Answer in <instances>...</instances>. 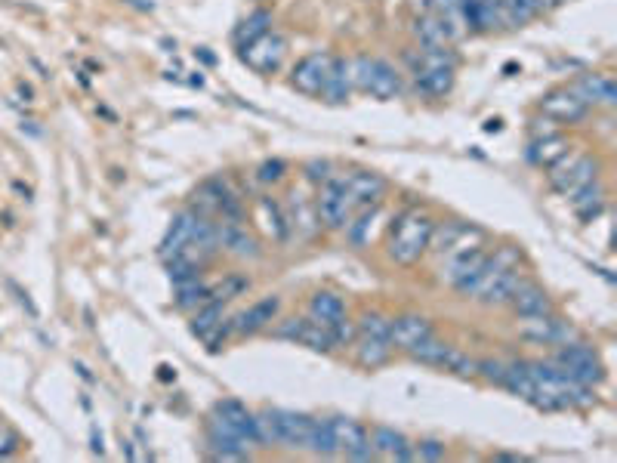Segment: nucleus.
Masks as SVG:
<instances>
[{"mask_svg": "<svg viewBox=\"0 0 617 463\" xmlns=\"http://www.w3.org/2000/svg\"><path fill=\"white\" fill-rule=\"evenodd\" d=\"M531 368V380H534V396L528 405H534L537 411H584L596 405V389L571 380L568 374H562L550 359L537 362L528 359Z\"/></svg>", "mask_w": 617, "mask_h": 463, "instance_id": "1", "label": "nucleus"}, {"mask_svg": "<svg viewBox=\"0 0 617 463\" xmlns=\"http://www.w3.org/2000/svg\"><path fill=\"white\" fill-rule=\"evenodd\" d=\"M522 275V251L516 244H500L494 254L485 257V266L479 269L466 300H476L488 309H500L510 303Z\"/></svg>", "mask_w": 617, "mask_h": 463, "instance_id": "2", "label": "nucleus"}, {"mask_svg": "<svg viewBox=\"0 0 617 463\" xmlns=\"http://www.w3.org/2000/svg\"><path fill=\"white\" fill-rule=\"evenodd\" d=\"M435 220L420 207L402 210L389 226V241L386 254L398 266H417L429 254V238H432Z\"/></svg>", "mask_w": 617, "mask_h": 463, "instance_id": "3", "label": "nucleus"}, {"mask_svg": "<svg viewBox=\"0 0 617 463\" xmlns=\"http://www.w3.org/2000/svg\"><path fill=\"white\" fill-rule=\"evenodd\" d=\"M352 352L355 362L365 371H377L392 362V340H389V315L380 309H365L355 322V337H352Z\"/></svg>", "mask_w": 617, "mask_h": 463, "instance_id": "4", "label": "nucleus"}, {"mask_svg": "<svg viewBox=\"0 0 617 463\" xmlns=\"http://www.w3.org/2000/svg\"><path fill=\"white\" fill-rule=\"evenodd\" d=\"M411 75L420 93L448 96L457 81V53L451 47H420L408 56Z\"/></svg>", "mask_w": 617, "mask_h": 463, "instance_id": "5", "label": "nucleus"}, {"mask_svg": "<svg viewBox=\"0 0 617 463\" xmlns=\"http://www.w3.org/2000/svg\"><path fill=\"white\" fill-rule=\"evenodd\" d=\"M312 430V414L303 411H287V408H263L257 411V436L263 448H290V451H306Z\"/></svg>", "mask_w": 617, "mask_h": 463, "instance_id": "6", "label": "nucleus"}, {"mask_svg": "<svg viewBox=\"0 0 617 463\" xmlns=\"http://www.w3.org/2000/svg\"><path fill=\"white\" fill-rule=\"evenodd\" d=\"M352 87L377 102H392L405 90L402 75H398V68L392 62L365 53L352 59Z\"/></svg>", "mask_w": 617, "mask_h": 463, "instance_id": "7", "label": "nucleus"}, {"mask_svg": "<svg viewBox=\"0 0 617 463\" xmlns=\"http://www.w3.org/2000/svg\"><path fill=\"white\" fill-rule=\"evenodd\" d=\"M550 362H553L562 374H568L571 380L584 383V386H593V389L602 386L605 377H608L599 349L590 346V343H584L580 337H577V340H568V343H562V346H556L553 355H550Z\"/></svg>", "mask_w": 617, "mask_h": 463, "instance_id": "8", "label": "nucleus"}, {"mask_svg": "<svg viewBox=\"0 0 617 463\" xmlns=\"http://www.w3.org/2000/svg\"><path fill=\"white\" fill-rule=\"evenodd\" d=\"M204 430H213V433H223L229 439H238V442H247L250 448L260 445V436H257V411H250L244 402L238 399H220L213 405L210 417H207V426Z\"/></svg>", "mask_w": 617, "mask_h": 463, "instance_id": "9", "label": "nucleus"}, {"mask_svg": "<svg viewBox=\"0 0 617 463\" xmlns=\"http://www.w3.org/2000/svg\"><path fill=\"white\" fill-rule=\"evenodd\" d=\"M593 180H599V158H593L590 152H568L550 167V186L562 198H571Z\"/></svg>", "mask_w": 617, "mask_h": 463, "instance_id": "10", "label": "nucleus"}, {"mask_svg": "<svg viewBox=\"0 0 617 463\" xmlns=\"http://www.w3.org/2000/svg\"><path fill=\"white\" fill-rule=\"evenodd\" d=\"M485 257H488V251H485L482 244H476V247H460V251L442 257L439 281L448 284V288H454L460 297H466L469 288H473L479 269L485 266Z\"/></svg>", "mask_w": 617, "mask_h": 463, "instance_id": "11", "label": "nucleus"}, {"mask_svg": "<svg viewBox=\"0 0 617 463\" xmlns=\"http://www.w3.org/2000/svg\"><path fill=\"white\" fill-rule=\"evenodd\" d=\"M516 334L519 340L531 343V346H562L568 340H577V328L568 322V318L556 315V312H547V315H531V318H519L516 325Z\"/></svg>", "mask_w": 617, "mask_h": 463, "instance_id": "12", "label": "nucleus"}, {"mask_svg": "<svg viewBox=\"0 0 617 463\" xmlns=\"http://www.w3.org/2000/svg\"><path fill=\"white\" fill-rule=\"evenodd\" d=\"M272 337L278 340H290V343H300L312 352H334L337 349V340L334 334L318 325L312 315H290V318H281L275 328H269Z\"/></svg>", "mask_w": 617, "mask_h": 463, "instance_id": "13", "label": "nucleus"}, {"mask_svg": "<svg viewBox=\"0 0 617 463\" xmlns=\"http://www.w3.org/2000/svg\"><path fill=\"white\" fill-rule=\"evenodd\" d=\"M315 210H318V223L328 232H340L349 217H352V204L346 195V183L343 176L334 173L331 180H324L315 192Z\"/></svg>", "mask_w": 617, "mask_h": 463, "instance_id": "14", "label": "nucleus"}, {"mask_svg": "<svg viewBox=\"0 0 617 463\" xmlns=\"http://www.w3.org/2000/svg\"><path fill=\"white\" fill-rule=\"evenodd\" d=\"M309 315L315 318L318 325H324V328L334 334L337 346H349V343H352L355 325L349 322V312H346L343 297H337L334 291H318V294H312V300H309Z\"/></svg>", "mask_w": 617, "mask_h": 463, "instance_id": "15", "label": "nucleus"}, {"mask_svg": "<svg viewBox=\"0 0 617 463\" xmlns=\"http://www.w3.org/2000/svg\"><path fill=\"white\" fill-rule=\"evenodd\" d=\"M331 62H334V53L328 50L306 53L294 68H290V87L309 99H321L324 84H328V75H331Z\"/></svg>", "mask_w": 617, "mask_h": 463, "instance_id": "16", "label": "nucleus"}, {"mask_svg": "<svg viewBox=\"0 0 617 463\" xmlns=\"http://www.w3.org/2000/svg\"><path fill=\"white\" fill-rule=\"evenodd\" d=\"M284 56H287V41H284V34H278L275 28H269L266 34H260L257 41H250L247 47L238 50V59L250 71H257V75H272V71H278Z\"/></svg>", "mask_w": 617, "mask_h": 463, "instance_id": "17", "label": "nucleus"}, {"mask_svg": "<svg viewBox=\"0 0 617 463\" xmlns=\"http://www.w3.org/2000/svg\"><path fill=\"white\" fill-rule=\"evenodd\" d=\"M537 112H540V118L553 121L556 127H571V124L587 121L593 109L571 87H559V90H550L537 102Z\"/></svg>", "mask_w": 617, "mask_h": 463, "instance_id": "18", "label": "nucleus"}, {"mask_svg": "<svg viewBox=\"0 0 617 463\" xmlns=\"http://www.w3.org/2000/svg\"><path fill=\"white\" fill-rule=\"evenodd\" d=\"M485 241V232L473 223H463V220H448V223H435L432 238H429V251L435 257H448L460 247H476Z\"/></svg>", "mask_w": 617, "mask_h": 463, "instance_id": "19", "label": "nucleus"}, {"mask_svg": "<svg viewBox=\"0 0 617 463\" xmlns=\"http://www.w3.org/2000/svg\"><path fill=\"white\" fill-rule=\"evenodd\" d=\"M334 420V436H337V457L355 460V463H368L374 460L371 439H368V426L355 420V417H331Z\"/></svg>", "mask_w": 617, "mask_h": 463, "instance_id": "20", "label": "nucleus"}, {"mask_svg": "<svg viewBox=\"0 0 617 463\" xmlns=\"http://www.w3.org/2000/svg\"><path fill=\"white\" fill-rule=\"evenodd\" d=\"M432 334H435L432 322L420 312H405V315L389 318V340L398 352H411L417 343L429 340Z\"/></svg>", "mask_w": 617, "mask_h": 463, "instance_id": "21", "label": "nucleus"}, {"mask_svg": "<svg viewBox=\"0 0 617 463\" xmlns=\"http://www.w3.org/2000/svg\"><path fill=\"white\" fill-rule=\"evenodd\" d=\"M343 183H346V195H349L352 213L380 204L383 195H386V180H383L380 173H371V170H352V173L343 176Z\"/></svg>", "mask_w": 617, "mask_h": 463, "instance_id": "22", "label": "nucleus"}, {"mask_svg": "<svg viewBox=\"0 0 617 463\" xmlns=\"http://www.w3.org/2000/svg\"><path fill=\"white\" fill-rule=\"evenodd\" d=\"M510 306L519 318H531V315H547V312H556V306H553V297L547 294V288H543V284H537L534 278H519V284H516V291H513V297H510Z\"/></svg>", "mask_w": 617, "mask_h": 463, "instance_id": "23", "label": "nucleus"}, {"mask_svg": "<svg viewBox=\"0 0 617 463\" xmlns=\"http://www.w3.org/2000/svg\"><path fill=\"white\" fill-rule=\"evenodd\" d=\"M281 312V300L278 297H266V300H257L253 306H247L244 312L232 315V334L235 337H253L266 328H272V322Z\"/></svg>", "mask_w": 617, "mask_h": 463, "instance_id": "24", "label": "nucleus"}, {"mask_svg": "<svg viewBox=\"0 0 617 463\" xmlns=\"http://www.w3.org/2000/svg\"><path fill=\"white\" fill-rule=\"evenodd\" d=\"M571 90L584 99L590 109H614L617 105V90H614V81L605 71H587V75H580Z\"/></svg>", "mask_w": 617, "mask_h": 463, "instance_id": "25", "label": "nucleus"}, {"mask_svg": "<svg viewBox=\"0 0 617 463\" xmlns=\"http://www.w3.org/2000/svg\"><path fill=\"white\" fill-rule=\"evenodd\" d=\"M374 460H414V442L395 426H374L368 433Z\"/></svg>", "mask_w": 617, "mask_h": 463, "instance_id": "26", "label": "nucleus"}, {"mask_svg": "<svg viewBox=\"0 0 617 463\" xmlns=\"http://www.w3.org/2000/svg\"><path fill=\"white\" fill-rule=\"evenodd\" d=\"M216 232H220V251L238 257V260H257L260 251V241L253 238L241 223H216Z\"/></svg>", "mask_w": 617, "mask_h": 463, "instance_id": "27", "label": "nucleus"}, {"mask_svg": "<svg viewBox=\"0 0 617 463\" xmlns=\"http://www.w3.org/2000/svg\"><path fill=\"white\" fill-rule=\"evenodd\" d=\"M571 152V146H568V139L556 130V133H543V136H531V142H528V161L534 164V167H543V170H550L559 158H565Z\"/></svg>", "mask_w": 617, "mask_h": 463, "instance_id": "28", "label": "nucleus"}, {"mask_svg": "<svg viewBox=\"0 0 617 463\" xmlns=\"http://www.w3.org/2000/svg\"><path fill=\"white\" fill-rule=\"evenodd\" d=\"M290 213H287V223H290V232L297 229V235L303 238H315V232L321 229L318 223V210H315V198H306L300 189L290 192Z\"/></svg>", "mask_w": 617, "mask_h": 463, "instance_id": "29", "label": "nucleus"}, {"mask_svg": "<svg viewBox=\"0 0 617 463\" xmlns=\"http://www.w3.org/2000/svg\"><path fill=\"white\" fill-rule=\"evenodd\" d=\"M352 90H355V87H352V59L334 56L331 75H328V84H324L321 99L328 102V105H343V102H349Z\"/></svg>", "mask_w": 617, "mask_h": 463, "instance_id": "30", "label": "nucleus"}, {"mask_svg": "<svg viewBox=\"0 0 617 463\" xmlns=\"http://www.w3.org/2000/svg\"><path fill=\"white\" fill-rule=\"evenodd\" d=\"M257 220H260L263 232H266L272 241L284 244V241L290 238L287 210H284L275 198H269V195H260V198H257Z\"/></svg>", "mask_w": 617, "mask_h": 463, "instance_id": "31", "label": "nucleus"}, {"mask_svg": "<svg viewBox=\"0 0 617 463\" xmlns=\"http://www.w3.org/2000/svg\"><path fill=\"white\" fill-rule=\"evenodd\" d=\"M306 451L321 460H334L337 457V436H334V420L331 417H312V430Z\"/></svg>", "mask_w": 617, "mask_h": 463, "instance_id": "32", "label": "nucleus"}, {"mask_svg": "<svg viewBox=\"0 0 617 463\" xmlns=\"http://www.w3.org/2000/svg\"><path fill=\"white\" fill-rule=\"evenodd\" d=\"M605 198H608V192H605V186H602V176L599 180H593L590 186H584L580 192H574L568 201H571V207H574V213L584 223H590V220H596L599 213L605 210Z\"/></svg>", "mask_w": 617, "mask_h": 463, "instance_id": "33", "label": "nucleus"}, {"mask_svg": "<svg viewBox=\"0 0 617 463\" xmlns=\"http://www.w3.org/2000/svg\"><path fill=\"white\" fill-rule=\"evenodd\" d=\"M173 288H176L173 306H176L179 312H195V309H201V306L210 303V284H207L201 275L186 278V281H176Z\"/></svg>", "mask_w": 617, "mask_h": 463, "instance_id": "34", "label": "nucleus"}, {"mask_svg": "<svg viewBox=\"0 0 617 463\" xmlns=\"http://www.w3.org/2000/svg\"><path fill=\"white\" fill-rule=\"evenodd\" d=\"M377 217H380V204L374 207H365V210H355L349 223L343 226L346 238L352 247H368L371 238H374V226H377Z\"/></svg>", "mask_w": 617, "mask_h": 463, "instance_id": "35", "label": "nucleus"}, {"mask_svg": "<svg viewBox=\"0 0 617 463\" xmlns=\"http://www.w3.org/2000/svg\"><path fill=\"white\" fill-rule=\"evenodd\" d=\"M204 451L210 460H250V445L229 439L223 433L204 430Z\"/></svg>", "mask_w": 617, "mask_h": 463, "instance_id": "36", "label": "nucleus"}, {"mask_svg": "<svg viewBox=\"0 0 617 463\" xmlns=\"http://www.w3.org/2000/svg\"><path fill=\"white\" fill-rule=\"evenodd\" d=\"M500 389H506V393L516 396V399H522V402H531V396H534V380H531L528 359L506 362V374H503Z\"/></svg>", "mask_w": 617, "mask_h": 463, "instance_id": "37", "label": "nucleus"}, {"mask_svg": "<svg viewBox=\"0 0 617 463\" xmlns=\"http://www.w3.org/2000/svg\"><path fill=\"white\" fill-rule=\"evenodd\" d=\"M451 352H454V346H451V343H445V340H439V337L432 334L429 340L417 343L408 355H411L414 362L426 365V368L445 371V368H448V359H451Z\"/></svg>", "mask_w": 617, "mask_h": 463, "instance_id": "38", "label": "nucleus"}, {"mask_svg": "<svg viewBox=\"0 0 617 463\" xmlns=\"http://www.w3.org/2000/svg\"><path fill=\"white\" fill-rule=\"evenodd\" d=\"M269 28H272V13L257 10V13H250L247 19L238 22V28L232 31V41H235V47L241 50V47H247L250 41H257L260 34H266Z\"/></svg>", "mask_w": 617, "mask_h": 463, "instance_id": "39", "label": "nucleus"}, {"mask_svg": "<svg viewBox=\"0 0 617 463\" xmlns=\"http://www.w3.org/2000/svg\"><path fill=\"white\" fill-rule=\"evenodd\" d=\"M250 288V278L247 275H226L220 284H210V303H229L235 297H241Z\"/></svg>", "mask_w": 617, "mask_h": 463, "instance_id": "40", "label": "nucleus"}, {"mask_svg": "<svg viewBox=\"0 0 617 463\" xmlns=\"http://www.w3.org/2000/svg\"><path fill=\"white\" fill-rule=\"evenodd\" d=\"M476 368H479V359H473V355L469 352H463V349H457L454 346V352H451V359H448V374H454V377H463V380H469V377H476Z\"/></svg>", "mask_w": 617, "mask_h": 463, "instance_id": "41", "label": "nucleus"}, {"mask_svg": "<svg viewBox=\"0 0 617 463\" xmlns=\"http://www.w3.org/2000/svg\"><path fill=\"white\" fill-rule=\"evenodd\" d=\"M503 374H506V362H503V359H479L476 377H482L485 383L500 386V383H503Z\"/></svg>", "mask_w": 617, "mask_h": 463, "instance_id": "42", "label": "nucleus"}, {"mask_svg": "<svg viewBox=\"0 0 617 463\" xmlns=\"http://www.w3.org/2000/svg\"><path fill=\"white\" fill-rule=\"evenodd\" d=\"M445 457H448L445 442H435V439L414 442V460H445Z\"/></svg>", "mask_w": 617, "mask_h": 463, "instance_id": "43", "label": "nucleus"}, {"mask_svg": "<svg viewBox=\"0 0 617 463\" xmlns=\"http://www.w3.org/2000/svg\"><path fill=\"white\" fill-rule=\"evenodd\" d=\"M331 176H334V164L331 161H309L306 164V180L309 183H315V186H321L324 180H331Z\"/></svg>", "mask_w": 617, "mask_h": 463, "instance_id": "44", "label": "nucleus"}, {"mask_svg": "<svg viewBox=\"0 0 617 463\" xmlns=\"http://www.w3.org/2000/svg\"><path fill=\"white\" fill-rule=\"evenodd\" d=\"M284 170H287L284 161H266V164L260 167V180H263V183H278L281 176H284Z\"/></svg>", "mask_w": 617, "mask_h": 463, "instance_id": "45", "label": "nucleus"}, {"mask_svg": "<svg viewBox=\"0 0 617 463\" xmlns=\"http://www.w3.org/2000/svg\"><path fill=\"white\" fill-rule=\"evenodd\" d=\"M531 7H534V13H537V16H543V13H553V10H559V7H562V0H531Z\"/></svg>", "mask_w": 617, "mask_h": 463, "instance_id": "46", "label": "nucleus"}, {"mask_svg": "<svg viewBox=\"0 0 617 463\" xmlns=\"http://www.w3.org/2000/svg\"><path fill=\"white\" fill-rule=\"evenodd\" d=\"M93 451L102 457L105 454V448H102V433H96V426H93Z\"/></svg>", "mask_w": 617, "mask_h": 463, "instance_id": "47", "label": "nucleus"}, {"mask_svg": "<svg viewBox=\"0 0 617 463\" xmlns=\"http://www.w3.org/2000/svg\"><path fill=\"white\" fill-rule=\"evenodd\" d=\"M124 454H127L130 460H136V457H139V454L133 451V442H124Z\"/></svg>", "mask_w": 617, "mask_h": 463, "instance_id": "48", "label": "nucleus"}, {"mask_svg": "<svg viewBox=\"0 0 617 463\" xmlns=\"http://www.w3.org/2000/svg\"><path fill=\"white\" fill-rule=\"evenodd\" d=\"M497 460H525L522 454H494Z\"/></svg>", "mask_w": 617, "mask_h": 463, "instance_id": "49", "label": "nucleus"}, {"mask_svg": "<svg viewBox=\"0 0 617 463\" xmlns=\"http://www.w3.org/2000/svg\"><path fill=\"white\" fill-rule=\"evenodd\" d=\"M562 4H565V0H562Z\"/></svg>", "mask_w": 617, "mask_h": 463, "instance_id": "50", "label": "nucleus"}]
</instances>
